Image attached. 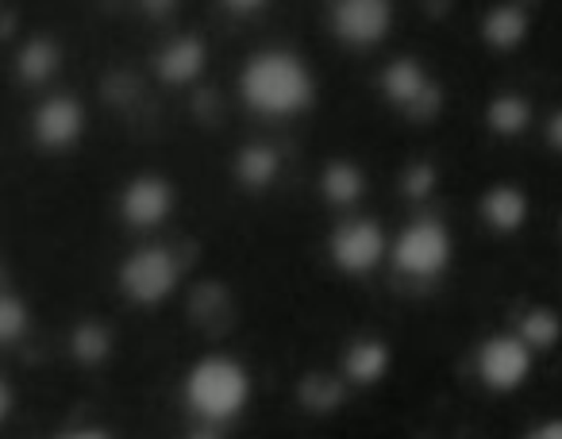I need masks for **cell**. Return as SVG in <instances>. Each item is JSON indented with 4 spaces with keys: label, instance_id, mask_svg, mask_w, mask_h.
Listing matches in <instances>:
<instances>
[{
    "label": "cell",
    "instance_id": "obj_1",
    "mask_svg": "<svg viewBox=\"0 0 562 439\" xmlns=\"http://www.w3.org/2000/svg\"><path fill=\"white\" fill-rule=\"evenodd\" d=\"M239 93L258 116H297L313 104V74L297 55L266 50L243 66Z\"/></svg>",
    "mask_w": 562,
    "mask_h": 439
},
{
    "label": "cell",
    "instance_id": "obj_2",
    "mask_svg": "<svg viewBox=\"0 0 562 439\" xmlns=\"http://www.w3.org/2000/svg\"><path fill=\"white\" fill-rule=\"evenodd\" d=\"M250 378L235 359H201L186 382L189 408L204 420H232L247 405Z\"/></svg>",
    "mask_w": 562,
    "mask_h": 439
},
{
    "label": "cell",
    "instance_id": "obj_3",
    "mask_svg": "<svg viewBox=\"0 0 562 439\" xmlns=\"http://www.w3.org/2000/svg\"><path fill=\"white\" fill-rule=\"evenodd\" d=\"M393 251V267L405 278H436L451 262V236L439 219H416L397 236Z\"/></svg>",
    "mask_w": 562,
    "mask_h": 439
},
{
    "label": "cell",
    "instance_id": "obj_4",
    "mask_svg": "<svg viewBox=\"0 0 562 439\" xmlns=\"http://www.w3.org/2000/svg\"><path fill=\"white\" fill-rule=\"evenodd\" d=\"M178 259L166 247H143L120 267V285L132 301L139 305H158L173 293L178 285Z\"/></svg>",
    "mask_w": 562,
    "mask_h": 439
},
{
    "label": "cell",
    "instance_id": "obj_5",
    "mask_svg": "<svg viewBox=\"0 0 562 439\" xmlns=\"http://www.w3.org/2000/svg\"><path fill=\"white\" fill-rule=\"evenodd\" d=\"M390 0H331V27L347 47H374L390 35Z\"/></svg>",
    "mask_w": 562,
    "mask_h": 439
},
{
    "label": "cell",
    "instance_id": "obj_6",
    "mask_svg": "<svg viewBox=\"0 0 562 439\" xmlns=\"http://www.w3.org/2000/svg\"><path fill=\"white\" fill-rule=\"evenodd\" d=\"M385 251L390 247H385V236L374 219H347L331 236V259L347 274H370L385 259Z\"/></svg>",
    "mask_w": 562,
    "mask_h": 439
},
{
    "label": "cell",
    "instance_id": "obj_7",
    "mask_svg": "<svg viewBox=\"0 0 562 439\" xmlns=\"http://www.w3.org/2000/svg\"><path fill=\"white\" fill-rule=\"evenodd\" d=\"M531 347L520 336H493L477 351V374L490 390H516L528 378Z\"/></svg>",
    "mask_w": 562,
    "mask_h": 439
},
{
    "label": "cell",
    "instance_id": "obj_8",
    "mask_svg": "<svg viewBox=\"0 0 562 439\" xmlns=\"http://www.w3.org/2000/svg\"><path fill=\"white\" fill-rule=\"evenodd\" d=\"M382 89H385V97H390L393 104L408 109L416 120L436 116V109H439L436 86H431L428 74H424V70H420V63H413V58H397V63L385 66Z\"/></svg>",
    "mask_w": 562,
    "mask_h": 439
},
{
    "label": "cell",
    "instance_id": "obj_9",
    "mask_svg": "<svg viewBox=\"0 0 562 439\" xmlns=\"http://www.w3.org/2000/svg\"><path fill=\"white\" fill-rule=\"evenodd\" d=\"M32 132L47 150H66L86 132V109H81V101H74V97H50V101H43L40 112H35Z\"/></svg>",
    "mask_w": 562,
    "mask_h": 439
},
{
    "label": "cell",
    "instance_id": "obj_10",
    "mask_svg": "<svg viewBox=\"0 0 562 439\" xmlns=\"http://www.w3.org/2000/svg\"><path fill=\"white\" fill-rule=\"evenodd\" d=\"M170 204H173V193L162 178H135L132 185L124 189V219L132 228H155L170 216Z\"/></svg>",
    "mask_w": 562,
    "mask_h": 439
},
{
    "label": "cell",
    "instance_id": "obj_11",
    "mask_svg": "<svg viewBox=\"0 0 562 439\" xmlns=\"http://www.w3.org/2000/svg\"><path fill=\"white\" fill-rule=\"evenodd\" d=\"M482 216L490 228L497 232H516L528 216V196L516 185H493L490 193L482 196Z\"/></svg>",
    "mask_w": 562,
    "mask_h": 439
},
{
    "label": "cell",
    "instance_id": "obj_12",
    "mask_svg": "<svg viewBox=\"0 0 562 439\" xmlns=\"http://www.w3.org/2000/svg\"><path fill=\"white\" fill-rule=\"evenodd\" d=\"M204 70V43L201 40H178L158 55V74L170 86H186Z\"/></svg>",
    "mask_w": 562,
    "mask_h": 439
},
{
    "label": "cell",
    "instance_id": "obj_13",
    "mask_svg": "<svg viewBox=\"0 0 562 439\" xmlns=\"http://www.w3.org/2000/svg\"><path fill=\"white\" fill-rule=\"evenodd\" d=\"M344 370H347V378H351V382L374 385V382H382V374L390 370V351H385L378 339H359V344L347 351Z\"/></svg>",
    "mask_w": 562,
    "mask_h": 439
},
{
    "label": "cell",
    "instance_id": "obj_14",
    "mask_svg": "<svg viewBox=\"0 0 562 439\" xmlns=\"http://www.w3.org/2000/svg\"><path fill=\"white\" fill-rule=\"evenodd\" d=\"M524 32H528V16H524L516 4H501V9L490 12V20H485V40L493 43V47H516V43L524 40Z\"/></svg>",
    "mask_w": 562,
    "mask_h": 439
},
{
    "label": "cell",
    "instance_id": "obj_15",
    "mask_svg": "<svg viewBox=\"0 0 562 439\" xmlns=\"http://www.w3.org/2000/svg\"><path fill=\"white\" fill-rule=\"evenodd\" d=\"M321 189L331 204H351L362 196V173L351 162H331L321 178Z\"/></svg>",
    "mask_w": 562,
    "mask_h": 439
},
{
    "label": "cell",
    "instance_id": "obj_16",
    "mask_svg": "<svg viewBox=\"0 0 562 439\" xmlns=\"http://www.w3.org/2000/svg\"><path fill=\"white\" fill-rule=\"evenodd\" d=\"M55 70H58V50L50 40H32L20 50V78L32 81V86H43Z\"/></svg>",
    "mask_w": 562,
    "mask_h": 439
},
{
    "label": "cell",
    "instance_id": "obj_17",
    "mask_svg": "<svg viewBox=\"0 0 562 439\" xmlns=\"http://www.w3.org/2000/svg\"><path fill=\"white\" fill-rule=\"evenodd\" d=\"M528 124H531V109H528V101H524V97L505 93V97H497V101L490 104V127L497 135H520Z\"/></svg>",
    "mask_w": 562,
    "mask_h": 439
},
{
    "label": "cell",
    "instance_id": "obj_18",
    "mask_svg": "<svg viewBox=\"0 0 562 439\" xmlns=\"http://www.w3.org/2000/svg\"><path fill=\"white\" fill-rule=\"evenodd\" d=\"M239 181L250 189H266L273 181V173H278V155H273L270 147H247L239 155Z\"/></svg>",
    "mask_w": 562,
    "mask_h": 439
},
{
    "label": "cell",
    "instance_id": "obj_19",
    "mask_svg": "<svg viewBox=\"0 0 562 439\" xmlns=\"http://www.w3.org/2000/svg\"><path fill=\"white\" fill-rule=\"evenodd\" d=\"M562 336V320L551 313V308H531L528 316H524L520 324V339L528 347H539V351H547V347H554Z\"/></svg>",
    "mask_w": 562,
    "mask_h": 439
},
{
    "label": "cell",
    "instance_id": "obj_20",
    "mask_svg": "<svg viewBox=\"0 0 562 439\" xmlns=\"http://www.w3.org/2000/svg\"><path fill=\"white\" fill-rule=\"evenodd\" d=\"M27 331V308L20 297H0V344H16Z\"/></svg>",
    "mask_w": 562,
    "mask_h": 439
},
{
    "label": "cell",
    "instance_id": "obj_21",
    "mask_svg": "<svg viewBox=\"0 0 562 439\" xmlns=\"http://www.w3.org/2000/svg\"><path fill=\"white\" fill-rule=\"evenodd\" d=\"M74 351L86 362H97L101 354H109V336H104L101 328H81L78 336H74Z\"/></svg>",
    "mask_w": 562,
    "mask_h": 439
},
{
    "label": "cell",
    "instance_id": "obj_22",
    "mask_svg": "<svg viewBox=\"0 0 562 439\" xmlns=\"http://www.w3.org/2000/svg\"><path fill=\"white\" fill-rule=\"evenodd\" d=\"M547 139H551L554 150H562V112L551 120V124H547Z\"/></svg>",
    "mask_w": 562,
    "mask_h": 439
},
{
    "label": "cell",
    "instance_id": "obj_23",
    "mask_svg": "<svg viewBox=\"0 0 562 439\" xmlns=\"http://www.w3.org/2000/svg\"><path fill=\"white\" fill-rule=\"evenodd\" d=\"M224 4H227L232 12H258V9L266 4V0H224Z\"/></svg>",
    "mask_w": 562,
    "mask_h": 439
},
{
    "label": "cell",
    "instance_id": "obj_24",
    "mask_svg": "<svg viewBox=\"0 0 562 439\" xmlns=\"http://www.w3.org/2000/svg\"><path fill=\"white\" fill-rule=\"evenodd\" d=\"M9 408H12V390L4 382H0V420L9 416Z\"/></svg>",
    "mask_w": 562,
    "mask_h": 439
},
{
    "label": "cell",
    "instance_id": "obj_25",
    "mask_svg": "<svg viewBox=\"0 0 562 439\" xmlns=\"http://www.w3.org/2000/svg\"><path fill=\"white\" fill-rule=\"evenodd\" d=\"M536 436H562V420L559 424H543V428H539Z\"/></svg>",
    "mask_w": 562,
    "mask_h": 439
}]
</instances>
